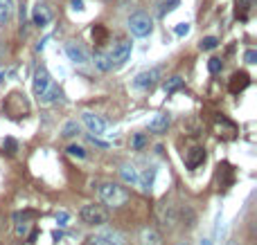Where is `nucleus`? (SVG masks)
I'll list each match as a JSON object with an SVG mask.
<instances>
[{
  "instance_id": "1",
  "label": "nucleus",
  "mask_w": 257,
  "mask_h": 245,
  "mask_svg": "<svg viewBox=\"0 0 257 245\" xmlns=\"http://www.w3.org/2000/svg\"><path fill=\"white\" fill-rule=\"evenodd\" d=\"M99 198H102V203L108 205V207H122L128 200V193L124 187L115 185V182H104L99 187Z\"/></svg>"
},
{
  "instance_id": "2",
  "label": "nucleus",
  "mask_w": 257,
  "mask_h": 245,
  "mask_svg": "<svg viewBox=\"0 0 257 245\" xmlns=\"http://www.w3.org/2000/svg\"><path fill=\"white\" fill-rule=\"evenodd\" d=\"M79 218L84 220L86 225H97V227H102V225L108 223V214L102 205L91 203V205H84V207H81Z\"/></svg>"
},
{
  "instance_id": "3",
  "label": "nucleus",
  "mask_w": 257,
  "mask_h": 245,
  "mask_svg": "<svg viewBox=\"0 0 257 245\" xmlns=\"http://www.w3.org/2000/svg\"><path fill=\"white\" fill-rule=\"evenodd\" d=\"M128 29H131V34L138 38H145L151 34V29H154V23H151V18L147 16L145 11H138V14H133V16L128 18Z\"/></svg>"
},
{
  "instance_id": "4",
  "label": "nucleus",
  "mask_w": 257,
  "mask_h": 245,
  "mask_svg": "<svg viewBox=\"0 0 257 245\" xmlns=\"http://www.w3.org/2000/svg\"><path fill=\"white\" fill-rule=\"evenodd\" d=\"M7 102L9 104H5V110L9 112L11 117H25L27 115V110H30V106H27V102H25V95H21V92H11L9 97H7Z\"/></svg>"
},
{
  "instance_id": "5",
  "label": "nucleus",
  "mask_w": 257,
  "mask_h": 245,
  "mask_svg": "<svg viewBox=\"0 0 257 245\" xmlns=\"http://www.w3.org/2000/svg\"><path fill=\"white\" fill-rule=\"evenodd\" d=\"M156 216H158V220H161L162 227H167V229H171L174 225L178 223V212L171 203H161L158 205V207H156Z\"/></svg>"
},
{
  "instance_id": "6",
  "label": "nucleus",
  "mask_w": 257,
  "mask_h": 245,
  "mask_svg": "<svg viewBox=\"0 0 257 245\" xmlns=\"http://www.w3.org/2000/svg\"><path fill=\"white\" fill-rule=\"evenodd\" d=\"M162 70L161 68H151V70H145V72H140L138 77H135L133 85L135 88H140V90H147V88H151V85L156 83V81L161 79Z\"/></svg>"
},
{
  "instance_id": "7",
  "label": "nucleus",
  "mask_w": 257,
  "mask_h": 245,
  "mask_svg": "<svg viewBox=\"0 0 257 245\" xmlns=\"http://www.w3.org/2000/svg\"><path fill=\"white\" fill-rule=\"evenodd\" d=\"M251 85V75L248 72H235V75L230 77V81H228V90L232 92V95H239V92H244Z\"/></svg>"
},
{
  "instance_id": "8",
  "label": "nucleus",
  "mask_w": 257,
  "mask_h": 245,
  "mask_svg": "<svg viewBox=\"0 0 257 245\" xmlns=\"http://www.w3.org/2000/svg\"><path fill=\"white\" fill-rule=\"evenodd\" d=\"M50 85H52V77H50V72L45 68H38L36 75H34V95L41 97Z\"/></svg>"
},
{
  "instance_id": "9",
  "label": "nucleus",
  "mask_w": 257,
  "mask_h": 245,
  "mask_svg": "<svg viewBox=\"0 0 257 245\" xmlns=\"http://www.w3.org/2000/svg\"><path fill=\"white\" fill-rule=\"evenodd\" d=\"M81 119H84V124L88 128H91V133H95V135H99V133H104L106 131V122H104L99 115H95V112H81Z\"/></svg>"
},
{
  "instance_id": "10",
  "label": "nucleus",
  "mask_w": 257,
  "mask_h": 245,
  "mask_svg": "<svg viewBox=\"0 0 257 245\" xmlns=\"http://www.w3.org/2000/svg\"><path fill=\"white\" fill-rule=\"evenodd\" d=\"M111 56V61L113 63H118V65H122L124 61L131 56V41H120L115 48H113V52L108 54Z\"/></svg>"
},
{
  "instance_id": "11",
  "label": "nucleus",
  "mask_w": 257,
  "mask_h": 245,
  "mask_svg": "<svg viewBox=\"0 0 257 245\" xmlns=\"http://www.w3.org/2000/svg\"><path fill=\"white\" fill-rule=\"evenodd\" d=\"M214 131H217L219 137H225V139H232L237 135V126L225 117H217V122H214Z\"/></svg>"
},
{
  "instance_id": "12",
  "label": "nucleus",
  "mask_w": 257,
  "mask_h": 245,
  "mask_svg": "<svg viewBox=\"0 0 257 245\" xmlns=\"http://www.w3.org/2000/svg\"><path fill=\"white\" fill-rule=\"evenodd\" d=\"M32 21H34V25L45 27L50 21H52V11H50V7L48 5H36L32 11Z\"/></svg>"
},
{
  "instance_id": "13",
  "label": "nucleus",
  "mask_w": 257,
  "mask_h": 245,
  "mask_svg": "<svg viewBox=\"0 0 257 245\" xmlns=\"http://www.w3.org/2000/svg\"><path fill=\"white\" fill-rule=\"evenodd\" d=\"M65 52H68V56H70L72 63H77V65L88 63V54H86V50L79 48L77 43H68V45H65Z\"/></svg>"
},
{
  "instance_id": "14",
  "label": "nucleus",
  "mask_w": 257,
  "mask_h": 245,
  "mask_svg": "<svg viewBox=\"0 0 257 245\" xmlns=\"http://www.w3.org/2000/svg\"><path fill=\"white\" fill-rule=\"evenodd\" d=\"M203 160H205V149H201V146H194V149H190L188 153H185V164H188V169H196Z\"/></svg>"
},
{
  "instance_id": "15",
  "label": "nucleus",
  "mask_w": 257,
  "mask_h": 245,
  "mask_svg": "<svg viewBox=\"0 0 257 245\" xmlns=\"http://www.w3.org/2000/svg\"><path fill=\"white\" fill-rule=\"evenodd\" d=\"M255 0H235V16L237 21H248Z\"/></svg>"
},
{
  "instance_id": "16",
  "label": "nucleus",
  "mask_w": 257,
  "mask_h": 245,
  "mask_svg": "<svg viewBox=\"0 0 257 245\" xmlns=\"http://www.w3.org/2000/svg\"><path fill=\"white\" fill-rule=\"evenodd\" d=\"M140 245H162L161 234L154 227H142L140 229Z\"/></svg>"
},
{
  "instance_id": "17",
  "label": "nucleus",
  "mask_w": 257,
  "mask_h": 245,
  "mask_svg": "<svg viewBox=\"0 0 257 245\" xmlns=\"http://www.w3.org/2000/svg\"><path fill=\"white\" fill-rule=\"evenodd\" d=\"M169 115H165V112H161V115H156L154 119L149 122V131L151 133H165L167 126H169Z\"/></svg>"
},
{
  "instance_id": "18",
  "label": "nucleus",
  "mask_w": 257,
  "mask_h": 245,
  "mask_svg": "<svg viewBox=\"0 0 257 245\" xmlns=\"http://www.w3.org/2000/svg\"><path fill=\"white\" fill-rule=\"evenodd\" d=\"M154 180H156V166H149V169H147L142 176H138V185L142 187V191H151Z\"/></svg>"
},
{
  "instance_id": "19",
  "label": "nucleus",
  "mask_w": 257,
  "mask_h": 245,
  "mask_svg": "<svg viewBox=\"0 0 257 245\" xmlns=\"http://www.w3.org/2000/svg\"><path fill=\"white\" fill-rule=\"evenodd\" d=\"M14 14V0H0V25H5Z\"/></svg>"
},
{
  "instance_id": "20",
  "label": "nucleus",
  "mask_w": 257,
  "mask_h": 245,
  "mask_svg": "<svg viewBox=\"0 0 257 245\" xmlns=\"http://www.w3.org/2000/svg\"><path fill=\"white\" fill-rule=\"evenodd\" d=\"M59 97H61V90H59V88H57V85L52 83V85H50V88H48V90H45L41 97H38V102H41V104H52V102H57Z\"/></svg>"
},
{
  "instance_id": "21",
  "label": "nucleus",
  "mask_w": 257,
  "mask_h": 245,
  "mask_svg": "<svg viewBox=\"0 0 257 245\" xmlns=\"http://www.w3.org/2000/svg\"><path fill=\"white\" fill-rule=\"evenodd\" d=\"M108 38V29L104 25H95L93 27V41L97 43V45H104Z\"/></svg>"
},
{
  "instance_id": "22",
  "label": "nucleus",
  "mask_w": 257,
  "mask_h": 245,
  "mask_svg": "<svg viewBox=\"0 0 257 245\" xmlns=\"http://www.w3.org/2000/svg\"><path fill=\"white\" fill-rule=\"evenodd\" d=\"M120 173H122L124 182H128V185H138V176H140V173L133 169V166H122Z\"/></svg>"
},
{
  "instance_id": "23",
  "label": "nucleus",
  "mask_w": 257,
  "mask_h": 245,
  "mask_svg": "<svg viewBox=\"0 0 257 245\" xmlns=\"http://www.w3.org/2000/svg\"><path fill=\"white\" fill-rule=\"evenodd\" d=\"M183 83H185V81H183V77H171V79L165 81V92H167V95H171V92L181 90Z\"/></svg>"
},
{
  "instance_id": "24",
  "label": "nucleus",
  "mask_w": 257,
  "mask_h": 245,
  "mask_svg": "<svg viewBox=\"0 0 257 245\" xmlns=\"http://www.w3.org/2000/svg\"><path fill=\"white\" fill-rule=\"evenodd\" d=\"M95 65L99 70H102V72H106V70H111L113 68V61H111V56H108V54H95Z\"/></svg>"
},
{
  "instance_id": "25",
  "label": "nucleus",
  "mask_w": 257,
  "mask_h": 245,
  "mask_svg": "<svg viewBox=\"0 0 257 245\" xmlns=\"http://www.w3.org/2000/svg\"><path fill=\"white\" fill-rule=\"evenodd\" d=\"M178 2H181V0H161V2H158V14H161V16L169 14L171 9H176L178 7Z\"/></svg>"
},
{
  "instance_id": "26",
  "label": "nucleus",
  "mask_w": 257,
  "mask_h": 245,
  "mask_svg": "<svg viewBox=\"0 0 257 245\" xmlns=\"http://www.w3.org/2000/svg\"><path fill=\"white\" fill-rule=\"evenodd\" d=\"M77 133H79V124L77 122H65L64 128H61V135H64V137H75Z\"/></svg>"
},
{
  "instance_id": "27",
  "label": "nucleus",
  "mask_w": 257,
  "mask_h": 245,
  "mask_svg": "<svg viewBox=\"0 0 257 245\" xmlns=\"http://www.w3.org/2000/svg\"><path fill=\"white\" fill-rule=\"evenodd\" d=\"M217 45H219V38L208 36V38H203V41H201V45H198V48L203 50V52H208V50H214Z\"/></svg>"
},
{
  "instance_id": "28",
  "label": "nucleus",
  "mask_w": 257,
  "mask_h": 245,
  "mask_svg": "<svg viewBox=\"0 0 257 245\" xmlns=\"http://www.w3.org/2000/svg\"><path fill=\"white\" fill-rule=\"evenodd\" d=\"M145 144H147V135H142V133H135L133 139H131V146H133L135 151L145 149Z\"/></svg>"
},
{
  "instance_id": "29",
  "label": "nucleus",
  "mask_w": 257,
  "mask_h": 245,
  "mask_svg": "<svg viewBox=\"0 0 257 245\" xmlns=\"http://www.w3.org/2000/svg\"><path fill=\"white\" fill-rule=\"evenodd\" d=\"M221 68H224V61H221V59H217V56H212V59L208 61V70H210V72H212V75H217V72H219Z\"/></svg>"
},
{
  "instance_id": "30",
  "label": "nucleus",
  "mask_w": 257,
  "mask_h": 245,
  "mask_svg": "<svg viewBox=\"0 0 257 245\" xmlns=\"http://www.w3.org/2000/svg\"><path fill=\"white\" fill-rule=\"evenodd\" d=\"M68 153L72 155V158H86V151L81 149V146H77V144H72V146H68Z\"/></svg>"
},
{
  "instance_id": "31",
  "label": "nucleus",
  "mask_w": 257,
  "mask_h": 245,
  "mask_svg": "<svg viewBox=\"0 0 257 245\" xmlns=\"http://www.w3.org/2000/svg\"><path fill=\"white\" fill-rule=\"evenodd\" d=\"M244 61H246V63H257V52L255 50H246V54H244Z\"/></svg>"
},
{
  "instance_id": "32",
  "label": "nucleus",
  "mask_w": 257,
  "mask_h": 245,
  "mask_svg": "<svg viewBox=\"0 0 257 245\" xmlns=\"http://www.w3.org/2000/svg\"><path fill=\"white\" fill-rule=\"evenodd\" d=\"M68 212H64V209H61V212H57V223L59 225H68Z\"/></svg>"
},
{
  "instance_id": "33",
  "label": "nucleus",
  "mask_w": 257,
  "mask_h": 245,
  "mask_svg": "<svg viewBox=\"0 0 257 245\" xmlns=\"http://www.w3.org/2000/svg\"><path fill=\"white\" fill-rule=\"evenodd\" d=\"M174 32H176L178 36H185V34L190 32V25H188V23H181V25H176V29H174Z\"/></svg>"
},
{
  "instance_id": "34",
  "label": "nucleus",
  "mask_w": 257,
  "mask_h": 245,
  "mask_svg": "<svg viewBox=\"0 0 257 245\" xmlns=\"http://www.w3.org/2000/svg\"><path fill=\"white\" fill-rule=\"evenodd\" d=\"M86 245H104V239L102 236H91V239L86 241Z\"/></svg>"
},
{
  "instance_id": "35",
  "label": "nucleus",
  "mask_w": 257,
  "mask_h": 245,
  "mask_svg": "<svg viewBox=\"0 0 257 245\" xmlns=\"http://www.w3.org/2000/svg\"><path fill=\"white\" fill-rule=\"evenodd\" d=\"M5 146H7V151H9V153H16V142H14V139H5Z\"/></svg>"
},
{
  "instance_id": "36",
  "label": "nucleus",
  "mask_w": 257,
  "mask_h": 245,
  "mask_svg": "<svg viewBox=\"0 0 257 245\" xmlns=\"http://www.w3.org/2000/svg\"><path fill=\"white\" fill-rule=\"evenodd\" d=\"M72 9H77V11L84 9V0H72Z\"/></svg>"
},
{
  "instance_id": "37",
  "label": "nucleus",
  "mask_w": 257,
  "mask_h": 245,
  "mask_svg": "<svg viewBox=\"0 0 257 245\" xmlns=\"http://www.w3.org/2000/svg\"><path fill=\"white\" fill-rule=\"evenodd\" d=\"M201 245H212V243H210L208 239H203V241H201Z\"/></svg>"
},
{
  "instance_id": "38",
  "label": "nucleus",
  "mask_w": 257,
  "mask_h": 245,
  "mask_svg": "<svg viewBox=\"0 0 257 245\" xmlns=\"http://www.w3.org/2000/svg\"><path fill=\"white\" fill-rule=\"evenodd\" d=\"M228 245H241V243H239V241H230V243H228Z\"/></svg>"
},
{
  "instance_id": "39",
  "label": "nucleus",
  "mask_w": 257,
  "mask_h": 245,
  "mask_svg": "<svg viewBox=\"0 0 257 245\" xmlns=\"http://www.w3.org/2000/svg\"><path fill=\"white\" fill-rule=\"evenodd\" d=\"M178 245H188V243H178Z\"/></svg>"
}]
</instances>
